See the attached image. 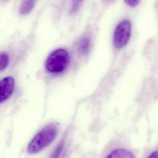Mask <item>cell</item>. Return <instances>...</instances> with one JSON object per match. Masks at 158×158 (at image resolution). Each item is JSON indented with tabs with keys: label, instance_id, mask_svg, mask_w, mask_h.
<instances>
[{
	"label": "cell",
	"instance_id": "5b68a950",
	"mask_svg": "<svg viewBox=\"0 0 158 158\" xmlns=\"http://www.w3.org/2000/svg\"><path fill=\"white\" fill-rule=\"evenodd\" d=\"M106 158H135L133 154L125 149H117L112 151Z\"/></svg>",
	"mask_w": 158,
	"mask_h": 158
},
{
	"label": "cell",
	"instance_id": "6da1fadb",
	"mask_svg": "<svg viewBox=\"0 0 158 158\" xmlns=\"http://www.w3.org/2000/svg\"><path fill=\"white\" fill-rule=\"evenodd\" d=\"M58 133V126L55 123H51L43 127L32 138L28 146V152L30 154H35L40 152L55 139Z\"/></svg>",
	"mask_w": 158,
	"mask_h": 158
},
{
	"label": "cell",
	"instance_id": "3957f363",
	"mask_svg": "<svg viewBox=\"0 0 158 158\" xmlns=\"http://www.w3.org/2000/svg\"><path fill=\"white\" fill-rule=\"evenodd\" d=\"M131 30V23L128 20H123L117 25L113 35V44L116 48H122L127 44L130 37Z\"/></svg>",
	"mask_w": 158,
	"mask_h": 158
},
{
	"label": "cell",
	"instance_id": "9c48e42d",
	"mask_svg": "<svg viewBox=\"0 0 158 158\" xmlns=\"http://www.w3.org/2000/svg\"><path fill=\"white\" fill-rule=\"evenodd\" d=\"M83 0H72L70 7V14H75L80 9Z\"/></svg>",
	"mask_w": 158,
	"mask_h": 158
},
{
	"label": "cell",
	"instance_id": "30bf717a",
	"mask_svg": "<svg viewBox=\"0 0 158 158\" xmlns=\"http://www.w3.org/2000/svg\"><path fill=\"white\" fill-rule=\"evenodd\" d=\"M125 3L131 7H136L139 2L140 0H124Z\"/></svg>",
	"mask_w": 158,
	"mask_h": 158
},
{
	"label": "cell",
	"instance_id": "8fae6325",
	"mask_svg": "<svg viewBox=\"0 0 158 158\" xmlns=\"http://www.w3.org/2000/svg\"><path fill=\"white\" fill-rule=\"evenodd\" d=\"M148 158H158V151H155L152 152Z\"/></svg>",
	"mask_w": 158,
	"mask_h": 158
},
{
	"label": "cell",
	"instance_id": "7c38bea8",
	"mask_svg": "<svg viewBox=\"0 0 158 158\" xmlns=\"http://www.w3.org/2000/svg\"><path fill=\"white\" fill-rule=\"evenodd\" d=\"M106 1H112V0H106Z\"/></svg>",
	"mask_w": 158,
	"mask_h": 158
},
{
	"label": "cell",
	"instance_id": "7a4b0ae2",
	"mask_svg": "<svg viewBox=\"0 0 158 158\" xmlns=\"http://www.w3.org/2000/svg\"><path fill=\"white\" fill-rule=\"evenodd\" d=\"M69 60V52L64 49H57L49 55L45 62V67L50 73H59L67 68Z\"/></svg>",
	"mask_w": 158,
	"mask_h": 158
},
{
	"label": "cell",
	"instance_id": "8992f818",
	"mask_svg": "<svg viewBox=\"0 0 158 158\" xmlns=\"http://www.w3.org/2000/svg\"><path fill=\"white\" fill-rule=\"evenodd\" d=\"M36 0H23L19 9L21 15H26L30 13L33 9Z\"/></svg>",
	"mask_w": 158,
	"mask_h": 158
},
{
	"label": "cell",
	"instance_id": "ba28073f",
	"mask_svg": "<svg viewBox=\"0 0 158 158\" xmlns=\"http://www.w3.org/2000/svg\"><path fill=\"white\" fill-rule=\"evenodd\" d=\"M9 64V56L6 52H2L0 54V70H4Z\"/></svg>",
	"mask_w": 158,
	"mask_h": 158
},
{
	"label": "cell",
	"instance_id": "52a82bcc",
	"mask_svg": "<svg viewBox=\"0 0 158 158\" xmlns=\"http://www.w3.org/2000/svg\"><path fill=\"white\" fill-rule=\"evenodd\" d=\"M89 40L86 38H83L78 44V51L81 54H86L89 49Z\"/></svg>",
	"mask_w": 158,
	"mask_h": 158
},
{
	"label": "cell",
	"instance_id": "277c9868",
	"mask_svg": "<svg viewBox=\"0 0 158 158\" xmlns=\"http://www.w3.org/2000/svg\"><path fill=\"white\" fill-rule=\"evenodd\" d=\"M14 89V80L11 77H7L0 82V101L2 102L7 99Z\"/></svg>",
	"mask_w": 158,
	"mask_h": 158
}]
</instances>
